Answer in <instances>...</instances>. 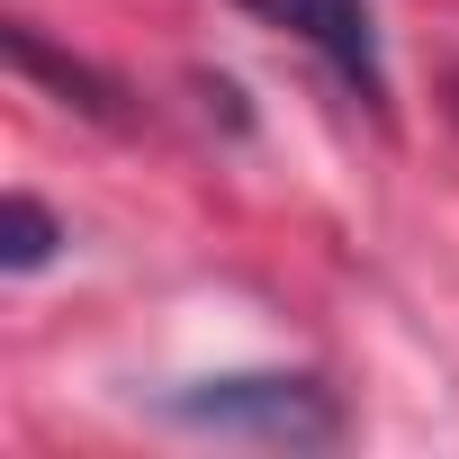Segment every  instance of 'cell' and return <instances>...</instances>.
Here are the masks:
<instances>
[{"mask_svg": "<svg viewBox=\"0 0 459 459\" xmlns=\"http://www.w3.org/2000/svg\"><path fill=\"white\" fill-rule=\"evenodd\" d=\"M162 414H171V423H198V432L271 441V450H325V441H342V405H333V387L307 378V369H235V378H198V387H171Z\"/></svg>", "mask_w": 459, "mask_h": 459, "instance_id": "1", "label": "cell"}, {"mask_svg": "<svg viewBox=\"0 0 459 459\" xmlns=\"http://www.w3.org/2000/svg\"><path fill=\"white\" fill-rule=\"evenodd\" d=\"M244 10L280 37H298L360 108H387V46H378V19L369 0H244Z\"/></svg>", "mask_w": 459, "mask_h": 459, "instance_id": "2", "label": "cell"}, {"mask_svg": "<svg viewBox=\"0 0 459 459\" xmlns=\"http://www.w3.org/2000/svg\"><path fill=\"white\" fill-rule=\"evenodd\" d=\"M64 253V225H55V207L46 198H10V207H0V271H10V280H28V271H46Z\"/></svg>", "mask_w": 459, "mask_h": 459, "instance_id": "3", "label": "cell"}, {"mask_svg": "<svg viewBox=\"0 0 459 459\" xmlns=\"http://www.w3.org/2000/svg\"><path fill=\"white\" fill-rule=\"evenodd\" d=\"M450 108H459V73H450Z\"/></svg>", "mask_w": 459, "mask_h": 459, "instance_id": "4", "label": "cell"}]
</instances>
